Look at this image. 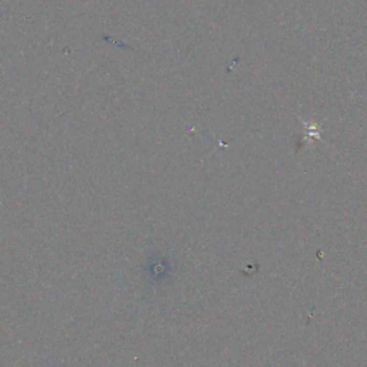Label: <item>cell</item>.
Wrapping results in <instances>:
<instances>
[{
    "label": "cell",
    "mask_w": 367,
    "mask_h": 367,
    "mask_svg": "<svg viewBox=\"0 0 367 367\" xmlns=\"http://www.w3.org/2000/svg\"><path fill=\"white\" fill-rule=\"evenodd\" d=\"M306 125L307 128V136L310 138H315V140H322V135H320V128L318 125H313V123L303 122Z\"/></svg>",
    "instance_id": "obj_1"
}]
</instances>
